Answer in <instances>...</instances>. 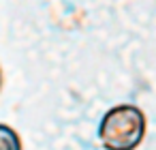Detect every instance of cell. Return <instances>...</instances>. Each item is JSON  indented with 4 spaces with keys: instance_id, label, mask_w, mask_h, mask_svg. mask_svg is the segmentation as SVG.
I'll list each match as a JSON object with an SVG mask.
<instances>
[{
    "instance_id": "cell-1",
    "label": "cell",
    "mask_w": 156,
    "mask_h": 150,
    "mask_svg": "<svg viewBox=\"0 0 156 150\" xmlns=\"http://www.w3.org/2000/svg\"><path fill=\"white\" fill-rule=\"evenodd\" d=\"M147 120L141 107L122 103L111 107L98 124V141L105 150H135L145 137Z\"/></svg>"
},
{
    "instance_id": "cell-2",
    "label": "cell",
    "mask_w": 156,
    "mask_h": 150,
    "mask_svg": "<svg viewBox=\"0 0 156 150\" xmlns=\"http://www.w3.org/2000/svg\"><path fill=\"white\" fill-rule=\"evenodd\" d=\"M0 150H22V139L9 124H0Z\"/></svg>"
},
{
    "instance_id": "cell-3",
    "label": "cell",
    "mask_w": 156,
    "mask_h": 150,
    "mask_svg": "<svg viewBox=\"0 0 156 150\" xmlns=\"http://www.w3.org/2000/svg\"><path fill=\"white\" fill-rule=\"evenodd\" d=\"M0 90H2V69H0Z\"/></svg>"
}]
</instances>
